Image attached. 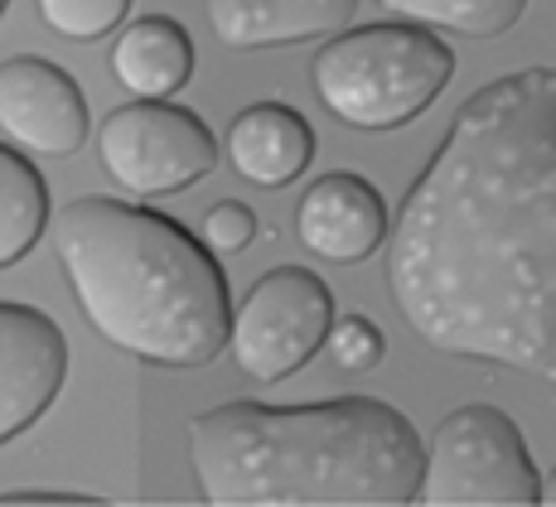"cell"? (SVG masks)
Segmentation results:
<instances>
[{"label":"cell","mask_w":556,"mask_h":507,"mask_svg":"<svg viewBox=\"0 0 556 507\" xmlns=\"http://www.w3.org/2000/svg\"><path fill=\"white\" fill-rule=\"evenodd\" d=\"M35 5L53 35L73 39V45H92L131 15V0H35Z\"/></svg>","instance_id":"cell-16"},{"label":"cell","mask_w":556,"mask_h":507,"mask_svg":"<svg viewBox=\"0 0 556 507\" xmlns=\"http://www.w3.org/2000/svg\"><path fill=\"white\" fill-rule=\"evenodd\" d=\"M49 223V185L15 145H0V271L25 262Z\"/></svg>","instance_id":"cell-14"},{"label":"cell","mask_w":556,"mask_h":507,"mask_svg":"<svg viewBox=\"0 0 556 507\" xmlns=\"http://www.w3.org/2000/svg\"><path fill=\"white\" fill-rule=\"evenodd\" d=\"M0 507H102V498L63 493V489H15V493H0Z\"/></svg>","instance_id":"cell-19"},{"label":"cell","mask_w":556,"mask_h":507,"mask_svg":"<svg viewBox=\"0 0 556 507\" xmlns=\"http://www.w3.org/2000/svg\"><path fill=\"white\" fill-rule=\"evenodd\" d=\"M203 15L228 49H286L339 35L358 15V0H203Z\"/></svg>","instance_id":"cell-11"},{"label":"cell","mask_w":556,"mask_h":507,"mask_svg":"<svg viewBox=\"0 0 556 507\" xmlns=\"http://www.w3.org/2000/svg\"><path fill=\"white\" fill-rule=\"evenodd\" d=\"M455 49L435 29L412 20H382L334 35L309 63L315 97L329 116L354 131H397L412 126L451 88Z\"/></svg>","instance_id":"cell-4"},{"label":"cell","mask_w":556,"mask_h":507,"mask_svg":"<svg viewBox=\"0 0 556 507\" xmlns=\"http://www.w3.org/2000/svg\"><path fill=\"white\" fill-rule=\"evenodd\" d=\"M102 169L136 199H165L185 193L218 165V136L203 126L199 112L169 102V97H141L116 106L98 131Z\"/></svg>","instance_id":"cell-6"},{"label":"cell","mask_w":556,"mask_h":507,"mask_svg":"<svg viewBox=\"0 0 556 507\" xmlns=\"http://www.w3.org/2000/svg\"><path fill=\"white\" fill-rule=\"evenodd\" d=\"M388 290L426 348L556 386V68L455 112L388 228Z\"/></svg>","instance_id":"cell-1"},{"label":"cell","mask_w":556,"mask_h":507,"mask_svg":"<svg viewBox=\"0 0 556 507\" xmlns=\"http://www.w3.org/2000/svg\"><path fill=\"white\" fill-rule=\"evenodd\" d=\"M547 479L528 455L518 420L489 402H465L435 426L416 503L426 507H538Z\"/></svg>","instance_id":"cell-5"},{"label":"cell","mask_w":556,"mask_h":507,"mask_svg":"<svg viewBox=\"0 0 556 507\" xmlns=\"http://www.w3.org/2000/svg\"><path fill=\"white\" fill-rule=\"evenodd\" d=\"M5 5H10V0H0V15H5Z\"/></svg>","instance_id":"cell-21"},{"label":"cell","mask_w":556,"mask_h":507,"mask_svg":"<svg viewBox=\"0 0 556 507\" xmlns=\"http://www.w3.org/2000/svg\"><path fill=\"white\" fill-rule=\"evenodd\" d=\"M256 232H262V223H256V213L238 199H218L208 213H203V246L218 256L248 252L256 242Z\"/></svg>","instance_id":"cell-18"},{"label":"cell","mask_w":556,"mask_h":507,"mask_svg":"<svg viewBox=\"0 0 556 507\" xmlns=\"http://www.w3.org/2000/svg\"><path fill=\"white\" fill-rule=\"evenodd\" d=\"M0 136L35 155H78L88 140V102L73 73L39 53L0 63Z\"/></svg>","instance_id":"cell-8"},{"label":"cell","mask_w":556,"mask_h":507,"mask_svg":"<svg viewBox=\"0 0 556 507\" xmlns=\"http://www.w3.org/2000/svg\"><path fill=\"white\" fill-rule=\"evenodd\" d=\"M59 271L112 348L155 368H203L228 348L232 300L218 252L146 203L83 193L53 223Z\"/></svg>","instance_id":"cell-3"},{"label":"cell","mask_w":556,"mask_h":507,"mask_svg":"<svg viewBox=\"0 0 556 507\" xmlns=\"http://www.w3.org/2000/svg\"><path fill=\"white\" fill-rule=\"evenodd\" d=\"M189 464L213 507H406L426 445L378 396L266 406L223 402L185 426Z\"/></svg>","instance_id":"cell-2"},{"label":"cell","mask_w":556,"mask_h":507,"mask_svg":"<svg viewBox=\"0 0 556 507\" xmlns=\"http://www.w3.org/2000/svg\"><path fill=\"white\" fill-rule=\"evenodd\" d=\"M112 73L131 97H175L194 73V39L179 20L141 15L116 39Z\"/></svg>","instance_id":"cell-13"},{"label":"cell","mask_w":556,"mask_h":507,"mask_svg":"<svg viewBox=\"0 0 556 507\" xmlns=\"http://www.w3.org/2000/svg\"><path fill=\"white\" fill-rule=\"evenodd\" d=\"M388 203L354 169H329L305 189L295 208V237L305 252L334 266H358L388 242Z\"/></svg>","instance_id":"cell-10"},{"label":"cell","mask_w":556,"mask_h":507,"mask_svg":"<svg viewBox=\"0 0 556 507\" xmlns=\"http://www.w3.org/2000/svg\"><path fill=\"white\" fill-rule=\"evenodd\" d=\"M315 155V131L295 106L256 102L232 116L228 126V165L256 189H286L305 175Z\"/></svg>","instance_id":"cell-12"},{"label":"cell","mask_w":556,"mask_h":507,"mask_svg":"<svg viewBox=\"0 0 556 507\" xmlns=\"http://www.w3.org/2000/svg\"><path fill=\"white\" fill-rule=\"evenodd\" d=\"M325 348H329V358H334V368L368 372V368H378V363H382L388 343H382V329L368 315H344V319H334Z\"/></svg>","instance_id":"cell-17"},{"label":"cell","mask_w":556,"mask_h":507,"mask_svg":"<svg viewBox=\"0 0 556 507\" xmlns=\"http://www.w3.org/2000/svg\"><path fill=\"white\" fill-rule=\"evenodd\" d=\"M334 319V290L309 266H271L252 280V290L232 315V363L252 382H286L325 348Z\"/></svg>","instance_id":"cell-7"},{"label":"cell","mask_w":556,"mask_h":507,"mask_svg":"<svg viewBox=\"0 0 556 507\" xmlns=\"http://www.w3.org/2000/svg\"><path fill=\"white\" fill-rule=\"evenodd\" d=\"M542 503H556V469L547 473V493H542Z\"/></svg>","instance_id":"cell-20"},{"label":"cell","mask_w":556,"mask_h":507,"mask_svg":"<svg viewBox=\"0 0 556 507\" xmlns=\"http://www.w3.org/2000/svg\"><path fill=\"white\" fill-rule=\"evenodd\" d=\"M378 5L426 29H451L465 39H498L522 20L528 0H378Z\"/></svg>","instance_id":"cell-15"},{"label":"cell","mask_w":556,"mask_h":507,"mask_svg":"<svg viewBox=\"0 0 556 507\" xmlns=\"http://www.w3.org/2000/svg\"><path fill=\"white\" fill-rule=\"evenodd\" d=\"M68 377V339L45 309L0 300V445L25 435Z\"/></svg>","instance_id":"cell-9"}]
</instances>
